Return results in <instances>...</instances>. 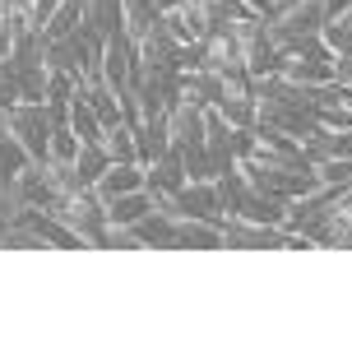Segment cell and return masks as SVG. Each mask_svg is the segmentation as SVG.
<instances>
[{
	"label": "cell",
	"instance_id": "603a6c76",
	"mask_svg": "<svg viewBox=\"0 0 352 357\" xmlns=\"http://www.w3.org/2000/svg\"><path fill=\"white\" fill-rule=\"evenodd\" d=\"M75 167H79V176H84V185H98V176L112 167V153H107L102 139H89V144H79Z\"/></svg>",
	"mask_w": 352,
	"mask_h": 357
},
{
	"label": "cell",
	"instance_id": "ac0fdd59",
	"mask_svg": "<svg viewBox=\"0 0 352 357\" xmlns=\"http://www.w3.org/2000/svg\"><path fill=\"white\" fill-rule=\"evenodd\" d=\"M102 209H107V227H130L135 218H144V213L153 209V195H148V190L112 195V199H102Z\"/></svg>",
	"mask_w": 352,
	"mask_h": 357
},
{
	"label": "cell",
	"instance_id": "9c48e42d",
	"mask_svg": "<svg viewBox=\"0 0 352 357\" xmlns=\"http://www.w3.org/2000/svg\"><path fill=\"white\" fill-rule=\"evenodd\" d=\"M204 116H209V107H195V102H176L167 112L171 121V149H181V153H190V149L204 144Z\"/></svg>",
	"mask_w": 352,
	"mask_h": 357
},
{
	"label": "cell",
	"instance_id": "8992f818",
	"mask_svg": "<svg viewBox=\"0 0 352 357\" xmlns=\"http://www.w3.org/2000/svg\"><path fill=\"white\" fill-rule=\"evenodd\" d=\"M255 121H264V126H274V130L292 135V139H306V135L320 126V121H315V112H306V107H292V102H278V98H260V112H255Z\"/></svg>",
	"mask_w": 352,
	"mask_h": 357
},
{
	"label": "cell",
	"instance_id": "5bb4252c",
	"mask_svg": "<svg viewBox=\"0 0 352 357\" xmlns=\"http://www.w3.org/2000/svg\"><path fill=\"white\" fill-rule=\"evenodd\" d=\"M98 199L112 195H130V190H144V162H112L102 176H98Z\"/></svg>",
	"mask_w": 352,
	"mask_h": 357
},
{
	"label": "cell",
	"instance_id": "ba28073f",
	"mask_svg": "<svg viewBox=\"0 0 352 357\" xmlns=\"http://www.w3.org/2000/svg\"><path fill=\"white\" fill-rule=\"evenodd\" d=\"M66 42H70V52H75L79 79H93V75H102V47H107V38L98 33V28L75 24V28L66 33Z\"/></svg>",
	"mask_w": 352,
	"mask_h": 357
},
{
	"label": "cell",
	"instance_id": "4316f807",
	"mask_svg": "<svg viewBox=\"0 0 352 357\" xmlns=\"http://www.w3.org/2000/svg\"><path fill=\"white\" fill-rule=\"evenodd\" d=\"M320 38H325L329 52H339V56H352V10L334 14L325 28H320Z\"/></svg>",
	"mask_w": 352,
	"mask_h": 357
},
{
	"label": "cell",
	"instance_id": "9a60e30c",
	"mask_svg": "<svg viewBox=\"0 0 352 357\" xmlns=\"http://www.w3.org/2000/svg\"><path fill=\"white\" fill-rule=\"evenodd\" d=\"M222 232L209 218H176V251H218Z\"/></svg>",
	"mask_w": 352,
	"mask_h": 357
},
{
	"label": "cell",
	"instance_id": "d6986e66",
	"mask_svg": "<svg viewBox=\"0 0 352 357\" xmlns=\"http://www.w3.org/2000/svg\"><path fill=\"white\" fill-rule=\"evenodd\" d=\"M84 24L98 28L102 38L125 28V0H84Z\"/></svg>",
	"mask_w": 352,
	"mask_h": 357
},
{
	"label": "cell",
	"instance_id": "e575fe53",
	"mask_svg": "<svg viewBox=\"0 0 352 357\" xmlns=\"http://www.w3.org/2000/svg\"><path fill=\"white\" fill-rule=\"evenodd\" d=\"M0 5H5V10H24V14L33 10V0H0Z\"/></svg>",
	"mask_w": 352,
	"mask_h": 357
},
{
	"label": "cell",
	"instance_id": "e0dca14e",
	"mask_svg": "<svg viewBox=\"0 0 352 357\" xmlns=\"http://www.w3.org/2000/svg\"><path fill=\"white\" fill-rule=\"evenodd\" d=\"M135 139H139V162H144V167L158 162L171 149V121H167V112H162V116H148L139 130H135Z\"/></svg>",
	"mask_w": 352,
	"mask_h": 357
},
{
	"label": "cell",
	"instance_id": "d590c367",
	"mask_svg": "<svg viewBox=\"0 0 352 357\" xmlns=\"http://www.w3.org/2000/svg\"><path fill=\"white\" fill-rule=\"evenodd\" d=\"M0 70H5V61H0Z\"/></svg>",
	"mask_w": 352,
	"mask_h": 357
},
{
	"label": "cell",
	"instance_id": "ffe728a7",
	"mask_svg": "<svg viewBox=\"0 0 352 357\" xmlns=\"http://www.w3.org/2000/svg\"><path fill=\"white\" fill-rule=\"evenodd\" d=\"M70 130L79 135V144H89V139H102V121H98V112H93L89 93H84V84L75 89V98H70Z\"/></svg>",
	"mask_w": 352,
	"mask_h": 357
},
{
	"label": "cell",
	"instance_id": "d4e9b609",
	"mask_svg": "<svg viewBox=\"0 0 352 357\" xmlns=\"http://www.w3.org/2000/svg\"><path fill=\"white\" fill-rule=\"evenodd\" d=\"M102 144H107V153H112V162H139V139H135V130L125 121L102 135Z\"/></svg>",
	"mask_w": 352,
	"mask_h": 357
},
{
	"label": "cell",
	"instance_id": "1f68e13d",
	"mask_svg": "<svg viewBox=\"0 0 352 357\" xmlns=\"http://www.w3.org/2000/svg\"><path fill=\"white\" fill-rule=\"evenodd\" d=\"M56 5H61V0H33V10H28V19H33V28H47V19L56 14Z\"/></svg>",
	"mask_w": 352,
	"mask_h": 357
},
{
	"label": "cell",
	"instance_id": "5b68a950",
	"mask_svg": "<svg viewBox=\"0 0 352 357\" xmlns=\"http://www.w3.org/2000/svg\"><path fill=\"white\" fill-rule=\"evenodd\" d=\"M135 66H139V42L121 28V33H112L107 47H102V79L112 84V89H125Z\"/></svg>",
	"mask_w": 352,
	"mask_h": 357
},
{
	"label": "cell",
	"instance_id": "3957f363",
	"mask_svg": "<svg viewBox=\"0 0 352 357\" xmlns=\"http://www.w3.org/2000/svg\"><path fill=\"white\" fill-rule=\"evenodd\" d=\"M10 130L28 149V158H52V116L47 102H19L10 107Z\"/></svg>",
	"mask_w": 352,
	"mask_h": 357
},
{
	"label": "cell",
	"instance_id": "44dd1931",
	"mask_svg": "<svg viewBox=\"0 0 352 357\" xmlns=\"http://www.w3.org/2000/svg\"><path fill=\"white\" fill-rule=\"evenodd\" d=\"M213 185H218L222 218H236V209H241V199L250 195V181L241 176V167H227V172H218V176H213Z\"/></svg>",
	"mask_w": 352,
	"mask_h": 357
},
{
	"label": "cell",
	"instance_id": "7402d4cb",
	"mask_svg": "<svg viewBox=\"0 0 352 357\" xmlns=\"http://www.w3.org/2000/svg\"><path fill=\"white\" fill-rule=\"evenodd\" d=\"M278 75H283V79H297V84H329V79H334V61H306V56H287Z\"/></svg>",
	"mask_w": 352,
	"mask_h": 357
},
{
	"label": "cell",
	"instance_id": "8fae6325",
	"mask_svg": "<svg viewBox=\"0 0 352 357\" xmlns=\"http://www.w3.org/2000/svg\"><path fill=\"white\" fill-rule=\"evenodd\" d=\"M19 195L28 199V204H38V209H52L56 199H66L61 195V190H56V181H52V172H47V158H33L24 167V172H19Z\"/></svg>",
	"mask_w": 352,
	"mask_h": 357
},
{
	"label": "cell",
	"instance_id": "7c38bea8",
	"mask_svg": "<svg viewBox=\"0 0 352 357\" xmlns=\"http://www.w3.org/2000/svg\"><path fill=\"white\" fill-rule=\"evenodd\" d=\"M135 237H139V246H162V251H176V218H171L167 209H148L144 218H135Z\"/></svg>",
	"mask_w": 352,
	"mask_h": 357
},
{
	"label": "cell",
	"instance_id": "d6a6232c",
	"mask_svg": "<svg viewBox=\"0 0 352 357\" xmlns=\"http://www.w3.org/2000/svg\"><path fill=\"white\" fill-rule=\"evenodd\" d=\"M329 158H352V130H334V153Z\"/></svg>",
	"mask_w": 352,
	"mask_h": 357
},
{
	"label": "cell",
	"instance_id": "4fadbf2b",
	"mask_svg": "<svg viewBox=\"0 0 352 357\" xmlns=\"http://www.w3.org/2000/svg\"><path fill=\"white\" fill-rule=\"evenodd\" d=\"M28 162H33L28 149L19 144V135L10 130V112H0V185H14Z\"/></svg>",
	"mask_w": 352,
	"mask_h": 357
},
{
	"label": "cell",
	"instance_id": "cb8c5ba5",
	"mask_svg": "<svg viewBox=\"0 0 352 357\" xmlns=\"http://www.w3.org/2000/svg\"><path fill=\"white\" fill-rule=\"evenodd\" d=\"M236 218H246V223H283V204L269 199V195H260V190H250V195L241 199Z\"/></svg>",
	"mask_w": 352,
	"mask_h": 357
},
{
	"label": "cell",
	"instance_id": "8d00e7d4",
	"mask_svg": "<svg viewBox=\"0 0 352 357\" xmlns=\"http://www.w3.org/2000/svg\"><path fill=\"white\" fill-rule=\"evenodd\" d=\"M0 14H5V5H0Z\"/></svg>",
	"mask_w": 352,
	"mask_h": 357
},
{
	"label": "cell",
	"instance_id": "2e32d148",
	"mask_svg": "<svg viewBox=\"0 0 352 357\" xmlns=\"http://www.w3.org/2000/svg\"><path fill=\"white\" fill-rule=\"evenodd\" d=\"M222 89L227 84L213 75V70H181V102H195V107H218Z\"/></svg>",
	"mask_w": 352,
	"mask_h": 357
},
{
	"label": "cell",
	"instance_id": "52a82bcc",
	"mask_svg": "<svg viewBox=\"0 0 352 357\" xmlns=\"http://www.w3.org/2000/svg\"><path fill=\"white\" fill-rule=\"evenodd\" d=\"M181 52H185V42L171 33V24L158 14V24L148 28L139 38V56L148 61V66H162V70H181Z\"/></svg>",
	"mask_w": 352,
	"mask_h": 357
},
{
	"label": "cell",
	"instance_id": "30bf717a",
	"mask_svg": "<svg viewBox=\"0 0 352 357\" xmlns=\"http://www.w3.org/2000/svg\"><path fill=\"white\" fill-rule=\"evenodd\" d=\"M181 185H185V158H181V149H167L158 162L144 167V190H148V195H176Z\"/></svg>",
	"mask_w": 352,
	"mask_h": 357
},
{
	"label": "cell",
	"instance_id": "6da1fadb",
	"mask_svg": "<svg viewBox=\"0 0 352 357\" xmlns=\"http://www.w3.org/2000/svg\"><path fill=\"white\" fill-rule=\"evenodd\" d=\"M236 167H241V176L250 181V190H260V195L278 199V204H287V199H297V195H306V190H315V185H320L311 158L269 153V149H260V144H255V153H250V158L236 162Z\"/></svg>",
	"mask_w": 352,
	"mask_h": 357
},
{
	"label": "cell",
	"instance_id": "836d02e7",
	"mask_svg": "<svg viewBox=\"0 0 352 357\" xmlns=\"http://www.w3.org/2000/svg\"><path fill=\"white\" fill-rule=\"evenodd\" d=\"M10 56V24H5V14H0V61Z\"/></svg>",
	"mask_w": 352,
	"mask_h": 357
},
{
	"label": "cell",
	"instance_id": "f1b7e54d",
	"mask_svg": "<svg viewBox=\"0 0 352 357\" xmlns=\"http://www.w3.org/2000/svg\"><path fill=\"white\" fill-rule=\"evenodd\" d=\"M0 246H5V251H38V246H47V241H42L38 232H28V227H5Z\"/></svg>",
	"mask_w": 352,
	"mask_h": 357
},
{
	"label": "cell",
	"instance_id": "277c9868",
	"mask_svg": "<svg viewBox=\"0 0 352 357\" xmlns=\"http://www.w3.org/2000/svg\"><path fill=\"white\" fill-rule=\"evenodd\" d=\"M218 232H222V246H232V251H278V246H287V227L283 223H246V218H222Z\"/></svg>",
	"mask_w": 352,
	"mask_h": 357
},
{
	"label": "cell",
	"instance_id": "4dcf8cb0",
	"mask_svg": "<svg viewBox=\"0 0 352 357\" xmlns=\"http://www.w3.org/2000/svg\"><path fill=\"white\" fill-rule=\"evenodd\" d=\"M79 153V135L70 126H56L52 130V158H75Z\"/></svg>",
	"mask_w": 352,
	"mask_h": 357
},
{
	"label": "cell",
	"instance_id": "f546056e",
	"mask_svg": "<svg viewBox=\"0 0 352 357\" xmlns=\"http://www.w3.org/2000/svg\"><path fill=\"white\" fill-rule=\"evenodd\" d=\"M102 251H139L135 227H107L102 232Z\"/></svg>",
	"mask_w": 352,
	"mask_h": 357
},
{
	"label": "cell",
	"instance_id": "7a4b0ae2",
	"mask_svg": "<svg viewBox=\"0 0 352 357\" xmlns=\"http://www.w3.org/2000/svg\"><path fill=\"white\" fill-rule=\"evenodd\" d=\"M47 213H52V218H61L70 232H79V241H84V246H102L107 209H102V199H98V190H93V185H84V190H75V195H66V199H56Z\"/></svg>",
	"mask_w": 352,
	"mask_h": 357
},
{
	"label": "cell",
	"instance_id": "484cf974",
	"mask_svg": "<svg viewBox=\"0 0 352 357\" xmlns=\"http://www.w3.org/2000/svg\"><path fill=\"white\" fill-rule=\"evenodd\" d=\"M158 14H162V5H158V0H125V33L139 42L144 33L158 24Z\"/></svg>",
	"mask_w": 352,
	"mask_h": 357
},
{
	"label": "cell",
	"instance_id": "83f0119b",
	"mask_svg": "<svg viewBox=\"0 0 352 357\" xmlns=\"http://www.w3.org/2000/svg\"><path fill=\"white\" fill-rule=\"evenodd\" d=\"M315 176H320V185H339V190H348L352 185V158H320L315 162Z\"/></svg>",
	"mask_w": 352,
	"mask_h": 357
}]
</instances>
